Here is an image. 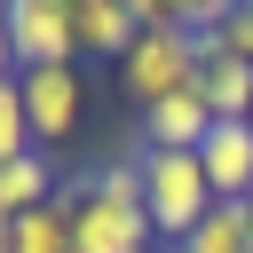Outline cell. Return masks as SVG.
I'll use <instances>...</instances> for the list:
<instances>
[{"label": "cell", "instance_id": "2e32d148", "mask_svg": "<svg viewBox=\"0 0 253 253\" xmlns=\"http://www.w3.org/2000/svg\"><path fill=\"white\" fill-rule=\"evenodd\" d=\"M0 79H16V40H8V16H0Z\"/></svg>", "mask_w": 253, "mask_h": 253}, {"label": "cell", "instance_id": "52a82bcc", "mask_svg": "<svg viewBox=\"0 0 253 253\" xmlns=\"http://www.w3.org/2000/svg\"><path fill=\"white\" fill-rule=\"evenodd\" d=\"M206 134H213V111L198 103V87H182V95L142 111V150H198Z\"/></svg>", "mask_w": 253, "mask_h": 253}, {"label": "cell", "instance_id": "9a60e30c", "mask_svg": "<svg viewBox=\"0 0 253 253\" xmlns=\"http://www.w3.org/2000/svg\"><path fill=\"white\" fill-rule=\"evenodd\" d=\"M198 40H206L213 55H237V63H253V8L237 0V8H229V16L213 24V32H198Z\"/></svg>", "mask_w": 253, "mask_h": 253}, {"label": "cell", "instance_id": "ac0fdd59", "mask_svg": "<svg viewBox=\"0 0 253 253\" xmlns=\"http://www.w3.org/2000/svg\"><path fill=\"white\" fill-rule=\"evenodd\" d=\"M245 8H253V0H245Z\"/></svg>", "mask_w": 253, "mask_h": 253}, {"label": "cell", "instance_id": "277c9868", "mask_svg": "<svg viewBox=\"0 0 253 253\" xmlns=\"http://www.w3.org/2000/svg\"><path fill=\"white\" fill-rule=\"evenodd\" d=\"M24 79V119H32V142L55 150L87 126V79L79 63H40V71H16Z\"/></svg>", "mask_w": 253, "mask_h": 253}, {"label": "cell", "instance_id": "d6986e66", "mask_svg": "<svg viewBox=\"0 0 253 253\" xmlns=\"http://www.w3.org/2000/svg\"><path fill=\"white\" fill-rule=\"evenodd\" d=\"M245 119H253V111H245Z\"/></svg>", "mask_w": 253, "mask_h": 253}, {"label": "cell", "instance_id": "7c38bea8", "mask_svg": "<svg viewBox=\"0 0 253 253\" xmlns=\"http://www.w3.org/2000/svg\"><path fill=\"white\" fill-rule=\"evenodd\" d=\"M8 229H16V253H71V198L55 190L47 206H32V213H16Z\"/></svg>", "mask_w": 253, "mask_h": 253}, {"label": "cell", "instance_id": "8fae6325", "mask_svg": "<svg viewBox=\"0 0 253 253\" xmlns=\"http://www.w3.org/2000/svg\"><path fill=\"white\" fill-rule=\"evenodd\" d=\"M182 253H253V221H245V198H221L190 237H182Z\"/></svg>", "mask_w": 253, "mask_h": 253}, {"label": "cell", "instance_id": "30bf717a", "mask_svg": "<svg viewBox=\"0 0 253 253\" xmlns=\"http://www.w3.org/2000/svg\"><path fill=\"white\" fill-rule=\"evenodd\" d=\"M63 182H55V158L47 150H24V158H8L0 166V221H16V213H32V206H47Z\"/></svg>", "mask_w": 253, "mask_h": 253}, {"label": "cell", "instance_id": "7a4b0ae2", "mask_svg": "<svg viewBox=\"0 0 253 253\" xmlns=\"http://www.w3.org/2000/svg\"><path fill=\"white\" fill-rule=\"evenodd\" d=\"M142 206H150V229L182 245V237H190L221 198H213L198 150H142Z\"/></svg>", "mask_w": 253, "mask_h": 253}, {"label": "cell", "instance_id": "8992f818", "mask_svg": "<svg viewBox=\"0 0 253 253\" xmlns=\"http://www.w3.org/2000/svg\"><path fill=\"white\" fill-rule=\"evenodd\" d=\"M198 166L213 198H253V119H213V134L198 142Z\"/></svg>", "mask_w": 253, "mask_h": 253}, {"label": "cell", "instance_id": "4fadbf2b", "mask_svg": "<svg viewBox=\"0 0 253 253\" xmlns=\"http://www.w3.org/2000/svg\"><path fill=\"white\" fill-rule=\"evenodd\" d=\"M134 24H182V32H213L237 0H126Z\"/></svg>", "mask_w": 253, "mask_h": 253}, {"label": "cell", "instance_id": "5b68a950", "mask_svg": "<svg viewBox=\"0 0 253 253\" xmlns=\"http://www.w3.org/2000/svg\"><path fill=\"white\" fill-rule=\"evenodd\" d=\"M8 40H16V71L40 63H79V32H71V0H0Z\"/></svg>", "mask_w": 253, "mask_h": 253}, {"label": "cell", "instance_id": "3957f363", "mask_svg": "<svg viewBox=\"0 0 253 253\" xmlns=\"http://www.w3.org/2000/svg\"><path fill=\"white\" fill-rule=\"evenodd\" d=\"M71 198V253H150L158 229H150V206H126V198H103L95 174L63 182Z\"/></svg>", "mask_w": 253, "mask_h": 253}, {"label": "cell", "instance_id": "5bb4252c", "mask_svg": "<svg viewBox=\"0 0 253 253\" xmlns=\"http://www.w3.org/2000/svg\"><path fill=\"white\" fill-rule=\"evenodd\" d=\"M24 150H40L32 142V119H24V79H0V166L24 158Z\"/></svg>", "mask_w": 253, "mask_h": 253}, {"label": "cell", "instance_id": "ba28073f", "mask_svg": "<svg viewBox=\"0 0 253 253\" xmlns=\"http://www.w3.org/2000/svg\"><path fill=\"white\" fill-rule=\"evenodd\" d=\"M71 32H79V55H103V63H119L126 47H134V8L126 0H71Z\"/></svg>", "mask_w": 253, "mask_h": 253}, {"label": "cell", "instance_id": "6da1fadb", "mask_svg": "<svg viewBox=\"0 0 253 253\" xmlns=\"http://www.w3.org/2000/svg\"><path fill=\"white\" fill-rule=\"evenodd\" d=\"M198 63H206V40H198V32H182V24H142L134 47L119 55V87L134 95V111H150V103L198 87Z\"/></svg>", "mask_w": 253, "mask_h": 253}, {"label": "cell", "instance_id": "9c48e42d", "mask_svg": "<svg viewBox=\"0 0 253 253\" xmlns=\"http://www.w3.org/2000/svg\"><path fill=\"white\" fill-rule=\"evenodd\" d=\"M198 103H206L213 119H245V111H253V63L206 47V63H198Z\"/></svg>", "mask_w": 253, "mask_h": 253}, {"label": "cell", "instance_id": "e0dca14e", "mask_svg": "<svg viewBox=\"0 0 253 253\" xmlns=\"http://www.w3.org/2000/svg\"><path fill=\"white\" fill-rule=\"evenodd\" d=\"M245 221H253V198H245Z\"/></svg>", "mask_w": 253, "mask_h": 253}]
</instances>
